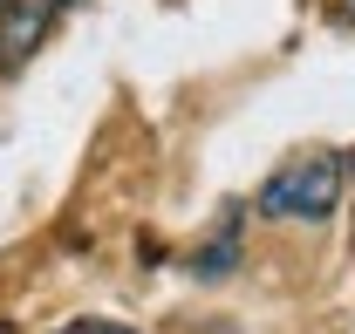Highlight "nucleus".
Here are the masks:
<instances>
[{"instance_id":"nucleus-5","label":"nucleus","mask_w":355,"mask_h":334,"mask_svg":"<svg viewBox=\"0 0 355 334\" xmlns=\"http://www.w3.org/2000/svg\"><path fill=\"white\" fill-rule=\"evenodd\" d=\"M342 21H349V28H355V0H342Z\"/></svg>"},{"instance_id":"nucleus-7","label":"nucleus","mask_w":355,"mask_h":334,"mask_svg":"<svg viewBox=\"0 0 355 334\" xmlns=\"http://www.w3.org/2000/svg\"><path fill=\"white\" fill-rule=\"evenodd\" d=\"M0 334H7V328H0Z\"/></svg>"},{"instance_id":"nucleus-4","label":"nucleus","mask_w":355,"mask_h":334,"mask_svg":"<svg viewBox=\"0 0 355 334\" xmlns=\"http://www.w3.org/2000/svg\"><path fill=\"white\" fill-rule=\"evenodd\" d=\"M62 334H137V328H123V321H103V314H83V321H69Z\"/></svg>"},{"instance_id":"nucleus-6","label":"nucleus","mask_w":355,"mask_h":334,"mask_svg":"<svg viewBox=\"0 0 355 334\" xmlns=\"http://www.w3.org/2000/svg\"><path fill=\"white\" fill-rule=\"evenodd\" d=\"M0 7H7V0H0Z\"/></svg>"},{"instance_id":"nucleus-1","label":"nucleus","mask_w":355,"mask_h":334,"mask_svg":"<svg viewBox=\"0 0 355 334\" xmlns=\"http://www.w3.org/2000/svg\"><path fill=\"white\" fill-rule=\"evenodd\" d=\"M253 205L266 211V218H301V225H321L328 211L342 205V164L335 157H294V164H280L273 177L260 184V198Z\"/></svg>"},{"instance_id":"nucleus-3","label":"nucleus","mask_w":355,"mask_h":334,"mask_svg":"<svg viewBox=\"0 0 355 334\" xmlns=\"http://www.w3.org/2000/svg\"><path fill=\"white\" fill-rule=\"evenodd\" d=\"M239 225H246V211H239V205H225L219 232H212L205 246L191 252V273H198V280H225V273L239 266Z\"/></svg>"},{"instance_id":"nucleus-2","label":"nucleus","mask_w":355,"mask_h":334,"mask_svg":"<svg viewBox=\"0 0 355 334\" xmlns=\"http://www.w3.org/2000/svg\"><path fill=\"white\" fill-rule=\"evenodd\" d=\"M62 14H69V0H7L0 7V76H21Z\"/></svg>"}]
</instances>
